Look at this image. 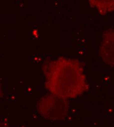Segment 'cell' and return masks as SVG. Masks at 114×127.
I'll list each match as a JSON object with an SVG mask.
<instances>
[{
	"label": "cell",
	"instance_id": "1",
	"mask_svg": "<svg viewBox=\"0 0 114 127\" xmlns=\"http://www.w3.org/2000/svg\"><path fill=\"white\" fill-rule=\"evenodd\" d=\"M45 86L52 94L64 98H74L87 88L83 67L77 60L60 58L44 66Z\"/></svg>",
	"mask_w": 114,
	"mask_h": 127
},
{
	"label": "cell",
	"instance_id": "2",
	"mask_svg": "<svg viewBox=\"0 0 114 127\" xmlns=\"http://www.w3.org/2000/svg\"><path fill=\"white\" fill-rule=\"evenodd\" d=\"M38 109L41 115L47 119L62 120L67 116L69 105L66 99L51 94L41 98Z\"/></svg>",
	"mask_w": 114,
	"mask_h": 127
},
{
	"label": "cell",
	"instance_id": "3",
	"mask_svg": "<svg viewBox=\"0 0 114 127\" xmlns=\"http://www.w3.org/2000/svg\"><path fill=\"white\" fill-rule=\"evenodd\" d=\"M100 54L104 61L114 65V31L112 29L104 33L103 40L100 47Z\"/></svg>",
	"mask_w": 114,
	"mask_h": 127
},
{
	"label": "cell",
	"instance_id": "4",
	"mask_svg": "<svg viewBox=\"0 0 114 127\" xmlns=\"http://www.w3.org/2000/svg\"><path fill=\"white\" fill-rule=\"evenodd\" d=\"M93 6L97 7L99 10H101L103 13L110 11L114 9V0H91Z\"/></svg>",
	"mask_w": 114,
	"mask_h": 127
}]
</instances>
